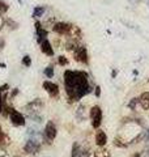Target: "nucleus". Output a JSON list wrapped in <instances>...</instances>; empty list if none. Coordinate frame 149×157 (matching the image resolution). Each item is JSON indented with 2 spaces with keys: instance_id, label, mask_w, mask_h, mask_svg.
Instances as JSON below:
<instances>
[{
  "instance_id": "1",
  "label": "nucleus",
  "mask_w": 149,
  "mask_h": 157,
  "mask_svg": "<svg viewBox=\"0 0 149 157\" xmlns=\"http://www.w3.org/2000/svg\"><path fill=\"white\" fill-rule=\"evenodd\" d=\"M64 88H66L71 102L81 100L84 96L92 92V86L89 84V76L84 71L67 70L64 72Z\"/></svg>"
},
{
  "instance_id": "2",
  "label": "nucleus",
  "mask_w": 149,
  "mask_h": 157,
  "mask_svg": "<svg viewBox=\"0 0 149 157\" xmlns=\"http://www.w3.org/2000/svg\"><path fill=\"white\" fill-rule=\"evenodd\" d=\"M56 134H58V130H56V126H55V123H54L52 121L47 122L46 127H44V132H43V136H44V139H46V141H47L48 144H51L52 141L55 140V137H56Z\"/></svg>"
},
{
  "instance_id": "3",
  "label": "nucleus",
  "mask_w": 149,
  "mask_h": 157,
  "mask_svg": "<svg viewBox=\"0 0 149 157\" xmlns=\"http://www.w3.org/2000/svg\"><path fill=\"white\" fill-rule=\"evenodd\" d=\"M90 119H92V126L93 128H99V126L102 123V110L99 106H93L90 109Z\"/></svg>"
},
{
  "instance_id": "4",
  "label": "nucleus",
  "mask_w": 149,
  "mask_h": 157,
  "mask_svg": "<svg viewBox=\"0 0 149 157\" xmlns=\"http://www.w3.org/2000/svg\"><path fill=\"white\" fill-rule=\"evenodd\" d=\"M73 58L74 60L84 63V64H88L89 63V56H88V51L85 46H77L73 50Z\"/></svg>"
},
{
  "instance_id": "5",
  "label": "nucleus",
  "mask_w": 149,
  "mask_h": 157,
  "mask_svg": "<svg viewBox=\"0 0 149 157\" xmlns=\"http://www.w3.org/2000/svg\"><path fill=\"white\" fill-rule=\"evenodd\" d=\"M9 119H11V123L13 126H16V127H20V126H25V117L21 114V113H18L16 110H12L11 113H9Z\"/></svg>"
},
{
  "instance_id": "6",
  "label": "nucleus",
  "mask_w": 149,
  "mask_h": 157,
  "mask_svg": "<svg viewBox=\"0 0 149 157\" xmlns=\"http://www.w3.org/2000/svg\"><path fill=\"white\" fill-rule=\"evenodd\" d=\"M72 25L67 22H55L52 25V30L55 32L56 34H60V36H68L69 30H71Z\"/></svg>"
},
{
  "instance_id": "7",
  "label": "nucleus",
  "mask_w": 149,
  "mask_h": 157,
  "mask_svg": "<svg viewBox=\"0 0 149 157\" xmlns=\"http://www.w3.org/2000/svg\"><path fill=\"white\" fill-rule=\"evenodd\" d=\"M39 149H41V144H39L37 140H34V139L28 140L26 144H25V147H24V151L26 152V153H30V155L38 153Z\"/></svg>"
},
{
  "instance_id": "8",
  "label": "nucleus",
  "mask_w": 149,
  "mask_h": 157,
  "mask_svg": "<svg viewBox=\"0 0 149 157\" xmlns=\"http://www.w3.org/2000/svg\"><path fill=\"white\" fill-rule=\"evenodd\" d=\"M43 89L46 90L51 97H58L59 96V86L55 82L51 81H44L43 82Z\"/></svg>"
},
{
  "instance_id": "9",
  "label": "nucleus",
  "mask_w": 149,
  "mask_h": 157,
  "mask_svg": "<svg viewBox=\"0 0 149 157\" xmlns=\"http://www.w3.org/2000/svg\"><path fill=\"white\" fill-rule=\"evenodd\" d=\"M34 26H36V32H37V41H38V43H41L43 39L47 38L48 32H47V29H44V28L41 25V22H39V21H36Z\"/></svg>"
},
{
  "instance_id": "10",
  "label": "nucleus",
  "mask_w": 149,
  "mask_h": 157,
  "mask_svg": "<svg viewBox=\"0 0 149 157\" xmlns=\"http://www.w3.org/2000/svg\"><path fill=\"white\" fill-rule=\"evenodd\" d=\"M42 106H43V104H42L41 100H34L29 105H26V110L30 113V117H33L36 113H38L39 110L42 109Z\"/></svg>"
},
{
  "instance_id": "11",
  "label": "nucleus",
  "mask_w": 149,
  "mask_h": 157,
  "mask_svg": "<svg viewBox=\"0 0 149 157\" xmlns=\"http://www.w3.org/2000/svg\"><path fill=\"white\" fill-rule=\"evenodd\" d=\"M41 45V50L42 52L44 54V55H47V56H54V48L51 46V43H50V41L46 38V39H43V41L39 43Z\"/></svg>"
},
{
  "instance_id": "12",
  "label": "nucleus",
  "mask_w": 149,
  "mask_h": 157,
  "mask_svg": "<svg viewBox=\"0 0 149 157\" xmlns=\"http://www.w3.org/2000/svg\"><path fill=\"white\" fill-rule=\"evenodd\" d=\"M106 141H107L106 134H105V132H103L102 130H98L97 134H96V143H97V145H98V147H105Z\"/></svg>"
},
{
  "instance_id": "13",
  "label": "nucleus",
  "mask_w": 149,
  "mask_h": 157,
  "mask_svg": "<svg viewBox=\"0 0 149 157\" xmlns=\"http://www.w3.org/2000/svg\"><path fill=\"white\" fill-rule=\"evenodd\" d=\"M139 102H140V105L143 106V109L149 111V92L143 93L140 98H139Z\"/></svg>"
},
{
  "instance_id": "14",
  "label": "nucleus",
  "mask_w": 149,
  "mask_h": 157,
  "mask_svg": "<svg viewBox=\"0 0 149 157\" xmlns=\"http://www.w3.org/2000/svg\"><path fill=\"white\" fill-rule=\"evenodd\" d=\"M94 157H110V152L103 147H99V148L94 152Z\"/></svg>"
},
{
  "instance_id": "15",
  "label": "nucleus",
  "mask_w": 149,
  "mask_h": 157,
  "mask_svg": "<svg viewBox=\"0 0 149 157\" xmlns=\"http://www.w3.org/2000/svg\"><path fill=\"white\" fill-rule=\"evenodd\" d=\"M44 12H46V7H36L33 9V17L34 18H38V17H42Z\"/></svg>"
},
{
  "instance_id": "16",
  "label": "nucleus",
  "mask_w": 149,
  "mask_h": 157,
  "mask_svg": "<svg viewBox=\"0 0 149 157\" xmlns=\"http://www.w3.org/2000/svg\"><path fill=\"white\" fill-rule=\"evenodd\" d=\"M80 153H81V147L76 141V143H73L72 147V157H80Z\"/></svg>"
},
{
  "instance_id": "17",
  "label": "nucleus",
  "mask_w": 149,
  "mask_h": 157,
  "mask_svg": "<svg viewBox=\"0 0 149 157\" xmlns=\"http://www.w3.org/2000/svg\"><path fill=\"white\" fill-rule=\"evenodd\" d=\"M8 9H9V6L4 2V0H0V13L4 14L6 12H8Z\"/></svg>"
},
{
  "instance_id": "18",
  "label": "nucleus",
  "mask_w": 149,
  "mask_h": 157,
  "mask_svg": "<svg viewBox=\"0 0 149 157\" xmlns=\"http://www.w3.org/2000/svg\"><path fill=\"white\" fill-rule=\"evenodd\" d=\"M44 75H46L48 78L54 77V67H52V66H48L46 70H44Z\"/></svg>"
},
{
  "instance_id": "19",
  "label": "nucleus",
  "mask_w": 149,
  "mask_h": 157,
  "mask_svg": "<svg viewBox=\"0 0 149 157\" xmlns=\"http://www.w3.org/2000/svg\"><path fill=\"white\" fill-rule=\"evenodd\" d=\"M22 64H24L25 67H30V66H32V59H30V56H29V55H25V56L22 58Z\"/></svg>"
},
{
  "instance_id": "20",
  "label": "nucleus",
  "mask_w": 149,
  "mask_h": 157,
  "mask_svg": "<svg viewBox=\"0 0 149 157\" xmlns=\"http://www.w3.org/2000/svg\"><path fill=\"white\" fill-rule=\"evenodd\" d=\"M139 104V98H133V100L128 104V107H130L131 110H136V105Z\"/></svg>"
},
{
  "instance_id": "21",
  "label": "nucleus",
  "mask_w": 149,
  "mask_h": 157,
  "mask_svg": "<svg viewBox=\"0 0 149 157\" xmlns=\"http://www.w3.org/2000/svg\"><path fill=\"white\" fill-rule=\"evenodd\" d=\"M58 63H59L60 66H67V64H68V60H67L66 56H59V58H58Z\"/></svg>"
},
{
  "instance_id": "22",
  "label": "nucleus",
  "mask_w": 149,
  "mask_h": 157,
  "mask_svg": "<svg viewBox=\"0 0 149 157\" xmlns=\"http://www.w3.org/2000/svg\"><path fill=\"white\" fill-rule=\"evenodd\" d=\"M6 140H8V137H7L6 134H4V132L2 131V126H0V145H2Z\"/></svg>"
},
{
  "instance_id": "23",
  "label": "nucleus",
  "mask_w": 149,
  "mask_h": 157,
  "mask_svg": "<svg viewBox=\"0 0 149 157\" xmlns=\"http://www.w3.org/2000/svg\"><path fill=\"white\" fill-rule=\"evenodd\" d=\"M114 144H115L117 147H122V148H124V147H127V144H126V143H122V140L119 141V139H115V140H114Z\"/></svg>"
},
{
  "instance_id": "24",
  "label": "nucleus",
  "mask_w": 149,
  "mask_h": 157,
  "mask_svg": "<svg viewBox=\"0 0 149 157\" xmlns=\"http://www.w3.org/2000/svg\"><path fill=\"white\" fill-rule=\"evenodd\" d=\"M89 151L88 149H81V153H80V157H89Z\"/></svg>"
},
{
  "instance_id": "25",
  "label": "nucleus",
  "mask_w": 149,
  "mask_h": 157,
  "mask_svg": "<svg viewBox=\"0 0 149 157\" xmlns=\"http://www.w3.org/2000/svg\"><path fill=\"white\" fill-rule=\"evenodd\" d=\"M6 22H7V24H9V25H11V28H12V29H14V28H17V24H14V22L12 21V20H9V18H7V20H6Z\"/></svg>"
},
{
  "instance_id": "26",
  "label": "nucleus",
  "mask_w": 149,
  "mask_h": 157,
  "mask_svg": "<svg viewBox=\"0 0 149 157\" xmlns=\"http://www.w3.org/2000/svg\"><path fill=\"white\" fill-rule=\"evenodd\" d=\"M4 22H6V20H4V17L2 16V13H0V30H2L3 26H4Z\"/></svg>"
},
{
  "instance_id": "27",
  "label": "nucleus",
  "mask_w": 149,
  "mask_h": 157,
  "mask_svg": "<svg viewBox=\"0 0 149 157\" xmlns=\"http://www.w3.org/2000/svg\"><path fill=\"white\" fill-rule=\"evenodd\" d=\"M99 96H101V88H99V86H96V97L98 98Z\"/></svg>"
},
{
  "instance_id": "28",
  "label": "nucleus",
  "mask_w": 149,
  "mask_h": 157,
  "mask_svg": "<svg viewBox=\"0 0 149 157\" xmlns=\"http://www.w3.org/2000/svg\"><path fill=\"white\" fill-rule=\"evenodd\" d=\"M0 157H8V153L6 151H2L0 149Z\"/></svg>"
},
{
  "instance_id": "29",
  "label": "nucleus",
  "mask_w": 149,
  "mask_h": 157,
  "mask_svg": "<svg viewBox=\"0 0 149 157\" xmlns=\"http://www.w3.org/2000/svg\"><path fill=\"white\" fill-rule=\"evenodd\" d=\"M4 109V101H0V113H3Z\"/></svg>"
},
{
  "instance_id": "30",
  "label": "nucleus",
  "mask_w": 149,
  "mask_h": 157,
  "mask_svg": "<svg viewBox=\"0 0 149 157\" xmlns=\"http://www.w3.org/2000/svg\"><path fill=\"white\" fill-rule=\"evenodd\" d=\"M3 47H4V39H0V51L3 50Z\"/></svg>"
},
{
  "instance_id": "31",
  "label": "nucleus",
  "mask_w": 149,
  "mask_h": 157,
  "mask_svg": "<svg viewBox=\"0 0 149 157\" xmlns=\"http://www.w3.org/2000/svg\"><path fill=\"white\" fill-rule=\"evenodd\" d=\"M17 93H18V90H17V89H14V90H13V93H12V97H14V96L17 94Z\"/></svg>"
},
{
  "instance_id": "32",
  "label": "nucleus",
  "mask_w": 149,
  "mask_h": 157,
  "mask_svg": "<svg viewBox=\"0 0 149 157\" xmlns=\"http://www.w3.org/2000/svg\"><path fill=\"white\" fill-rule=\"evenodd\" d=\"M132 157H141V155H140V153H135V155H133Z\"/></svg>"
},
{
  "instance_id": "33",
  "label": "nucleus",
  "mask_w": 149,
  "mask_h": 157,
  "mask_svg": "<svg viewBox=\"0 0 149 157\" xmlns=\"http://www.w3.org/2000/svg\"><path fill=\"white\" fill-rule=\"evenodd\" d=\"M117 73H118L117 71H113V77H115V76H117Z\"/></svg>"
},
{
  "instance_id": "34",
  "label": "nucleus",
  "mask_w": 149,
  "mask_h": 157,
  "mask_svg": "<svg viewBox=\"0 0 149 157\" xmlns=\"http://www.w3.org/2000/svg\"><path fill=\"white\" fill-rule=\"evenodd\" d=\"M147 139L149 140V131H148V136H147Z\"/></svg>"
},
{
  "instance_id": "35",
  "label": "nucleus",
  "mask_w": 149,
  "mask_h": 157,
  "mask_svg": "<svg viewBox=\"0 0 149 157\" xmlns=\"http://www.w3.org/2000/svg\"><path fill=\"white\" fill-rule=\"evenodd\" d=\"M147 155H148V157H149V149H148V152H147Z\"/></svg>"
},
{
  "instance_id": "36",
  "label": "nucleus",
  "mask_w": 149,
  "mask_h": 157,
  "mask_svg": "<svg viewBox=\"0 0 149 157\" xmlns=\"http://www.w3.org/2000/svg\"><path fill=\"white\" fill-rule=\"evenodd\" d=\"M131 2H133V0H131Z\"/></svg>"
},
{
  "instance_id": "37",
  "label": "nucleus",
  "mask_w": 149,
  "mask_h": 157,
  "mask_svg": "<svg viewBox=\"0 0 149 157\" xmlns=\"http://www.w3.org/2000/svg\"><path fill=\"white\" fill-rule=\"evenodd\" d=\"M148 81H149V78H148Z\"/></svg>"
}]
</instances>
